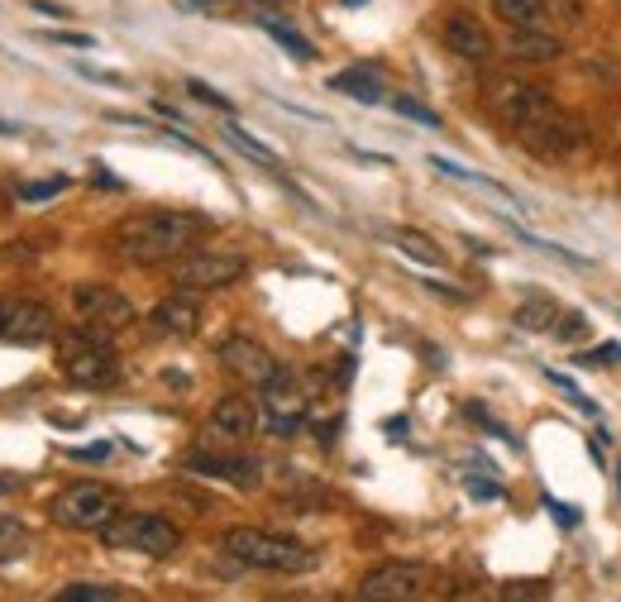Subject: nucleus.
Instances as JSON below:
<instances>
[{
  "instance_id": "nucleus-16",
  "label": "nucleus",
  "mask_w": 621,
  "mask_h": 602,
  "mask_svg": "<svg viewBox=\"0 0 621 602\" xmlns=\"http://www.w3.org/2000/svg\"><path fill=\"white\" fill-rule=\"evenodd\" d=\"M522 139L531 143L536 153H550V158H559V153H569L574 143H579V129H574L565 115H555V120H545V125H531V129H522Z\"/></svg>"
},
{
  "instance_id": "nucleus-9",
  "label": "nucleus",
  "mask_w": 621,
  "mask_h": 602,
  "mask_svg": "<svg viewBox=\"0 0 621 602\" xmlns=\"http://www.w3.org/2000/svg\"><path fill=\"white\" fill-rule=\"evenodd\" d=\"M221 364H225L229 378H239L244 387H268V383L282 373L278 358H272L264 344L249 340V335H229V340L221 344Z\"/></svg>"
},
{
  "instance_id": "nucleus-5",
  "label": "nucleus",
  "mask_w": 621,
  "mask_h": 602,
  "mask_svg": "<svg viewBox=\"0 0 621 602\" xmlns=\"http://www.w3.org/2000/svg\"><path fill=\"white\" fill-rule=\"evenodd\" d=\"M488 106L497 110V120H507L516 135L531 125H545V120H555L559 106L550 100V92L545 86H531V82H512V77H502L493 82V92H488Z\"/></svg>"
},
{
  "instance_id": "nucleus-15",
  "label": "nucleus",
  "mask_w": 621,
  "mask_h": 602,
  "mask_svg": "<svg viewBox=\"0 0 621 602\" xmlns=\"http://www.w3.org/2000/svg\"><path fill=\"white\" fill-rule=\"evenodd\" d=\"M57 335V321L43 301H10V321H6V340L14 344H43Z\"/></svg>"
},
{
  "instance_id": "nucleus-12",
  "label": "nucleus",
  "mask_w": 621,
  "mask_h": 602,
  "mask_svg": "<svg viewBox=\"0 0 621 602\" xmlns=\"http://www.w3.org/2000/svg\"><path fill=\"white\" fill-rule=\"evenodd\" d=\"M440 34H445V49L459 53L464 63H488V57H493V34H488L483 20H479V14H469V10H450V14H445Z\"/></svg>"
},
{
  "instance_id": "nucleus-37",
  "label": "nucleus",
  "mask_w": 621,
  "mask_h": 602,
  "mask_svg": "<svg viewBox=\"0 0 621 602\" xmlns=\"http://www.w3.org/2000/svg\"><path fill=\"white\" fill-rule=\"evenodd\" d=\"M110 444H82V450H72V459H106Z\"/></svg>"
},
{
  "instance_id": "nucleus-32",
  "label": "nucleus",
  "mask_w": 621,
  "mask_h": 602,
  "mask_svg": "<svg viewBox=\"0 0 621 602\" xmlns=\"http://www.w3.org/2000/svg\"><path fill=\"white\" fill-rule=\"evenodd\" d=\"M43 39H53V43H67V49H92V34H72V29H43Z\"/></svg>"
},
{
  "instance_id": "nucleus-22",
  "label": "nucleus",
  "mask_w": 621,
  "mask_h": 602,
  "mask_svg": "<svg viewBox=\"0 0 621 602\" xmlns=\"http://www.w3.org/2000/svg\"><path fill=\"white\" fill-rule=\"evenodd\" d=\"M393 239H397V249H401V254H411V258H416V264H426V268H440V264H445V254H440L426 235H416V229H397Z\"/></svg>"
},
{
  "instance_id": "nucleus-38",
  "label": "nucleus",
  "mask_w": 621,
  "mask_h": 602,
  "mask_svg": "<svg viewBox=\"0 0 621 602\" xmlns=\"http://www.w3.org/2000/svg\"><path fill=\"white\" fill-rule=\"evenodd\" d=\"M34 10H39V14H53V20H63V14H67L63 6H49V0H34Z\"/></svg>"
},
{
  "instance_id": "nucleus-28",
  "label": "nucleus",
  "mask_w": 621,
  "mask_h": 602,
  "mask_svg": "<svg viewBox=\"0 0 621 602\" xmlns=\"http://www.w3.org/2000/svg\"><path fill=\"white\" fill-rule=\"evenodd\" d=\"M393 110H397V115H407V120H421V125H430V129H440V115H436V110H426L421 100H411V96H397V100H393Z\"/></svg>"
},
{
  "instance_id": "nucleus-39",
  "label": "nucleus",
  "mask_w": 621,
  "mask_h": 602,
  "mask_svg": "<svg viewBox=\"0 0 621 602\" xmlns=\"http://www.w3.org/2000/svg\"><path fill=\"white\" fill-rule=\"evenodd\" d=\"M6 321H10V301H0V340H6Z\"/></svg>"
},
{
  "instance_id": "nucleus-31",
  "label": "nucleus",
  "mask_w": 621,
  "mask_h": 602,
  "mask_svg": "<svg viewBox=\"0 0 621 602\" xmlns=\"http://www.w3.org/2000/svg\"><path fill=\"white\" fill-rule=\"evenodd\" d=\"M583 330H588V321H583V315H559V321H555V330H550V335H559V340H565V344H574V340H579L583 335Z\"/></svg>"
},
{
  "instance_id": "nucleus-10",
  "label": "nucleus",
  "mask_w": 621,
  "mask_h": 602,
  "mask_svg": "<svg viewBox=\"0 0 621 602\" xmlns=\"http://www.w3.org/2000/svg\"><path fill=\"white\" fill-rule=\"evenodd\" d=\"M258 411H264V421H268V430H272L278 440L297 436V430L307 426V397L297 393L287 373H278V378L264 387V397H258Z\"/></svg>"
},
{
  "instance_id": "nucleus-19",
  "label": "nucleus",
  "mask_w": 621,
  "mask_h": 602,
  "mask_svg": "<svg viewBox=\"0 0 621 602\" xmlns=\"http://www.w3.org/2000/svg\"><path fill=\"white\" fill-rule=\"evenodd\" d=\"M493 14L512 29H540L545 20V0H493Z\"/></svg>"
},
{
  "instance_id": "nucleus-18",
  "label": "nucleus",
  "mask_w": 621,
  "mask_h": 602,
  "mask_svg": "<svg viewBox=\"0 0 621 602\" xmlns=\"http://www.w3.org/2000/svg\"><path fill=\"white\" fill-rule=\"evenodd\" d=\"M565 49H559V39L540 34V29H516L512 43H507V57H516V63H550V57H559Z\"/></svg>"
},
{
  "instance_id": "nucleus-14",
  "label": "nucleus",
  "mask_w": 621,
  "mask_h": 602,
  "mask_svg": "<svg viewBox=\"0 0 621 602\" xmlns=\"http://www.w3.org/2000/svg\"><path fill=\"white\" fill-rule=\"evenodd\" d=\"M149 325L158 330V335H178V340L196 335V325H201V301H196V292H172V297H163L149 311Z\"/></svg>"
},
{
  "instance_id": "nucleus-41",
  "label": "nucleus",
  "mask_w": 621,
  "mask_h": 602,
  "mask_svg": "<svg viewBox=\"0 0 621 602\" xmlns=\"http://www.w3.org/2000/svg\"><path fill=\"white\" fill-rule=\"evenodd\" d=\"M617 6H621V0H617Z\"/></svg>"
},
{
  "instance_id": "nucleus-21",
  "label": "nucleus",
  "mask_w": 621,
  "mask_h": 602,
  "mask_svg": "<svg viewBox=\"0 0 621 602\" xmlns=\"http://www.w3.org/2000/svg\"><path fill=\"white\" fill-rule=\"evenodd\" d=\"M555 321H559V307H555V301L531 297V301H522V307H516V325H522V330H555Z\"/></svg>"
},
{
  "instance_id": "nucleus-2",
  "label": "nucleus",
  "mask_w": 621,
  "mask_h": 602,
  "mask_svg": "<svg viewBox=\"0 0 621 602\" xmlns=\"http://www.w3.org/2000/svg\"><path fill=\"white\" fill-rule=\"evenodd\" d=\"M221 550L229 559L249 569H268V573H307L315 569V550L301 545L292 536H272V530H258V526H229L221 536Z\"/></svg>"
},
{
  "instance_id": "nucleus-33",
  "label": "nucleus",
  "mask_w": 621,
  "mask_h": 602,
  "mask_svg": "<svg viewBox=\"0 0 621 602\" xmlns=\"http://www.w3.org/2000/svg\"><path fill=\"white\" fill-rule=\"evenodd\" d=\"M545 507H550L555 522H565V526H579V507H569V502H555V497H545Z\"/></svg>"
},
{
  "instance_id": "nucleus-8",
  "label": "nucleus",
  "mask_w": 621,
  "mask_h": 602,
  "mask_svg": "<svg viewBox=\"0 0 621 602\" xmlns=\"http://www.w3.org/2000/svg\"><path fill=\"white\" fill-rule=\"evenodd\" d=\"M72 311H77V321L110 330V335L135 321V301L120 297L106 282H72Z\"/></svg>"
},
{
  "instance_id": "nucleus-20",
  "label": "nucleus",
  "mask_w": 621,
  "mask_h": 602,
  "mask_svg": "<svg viewBox=\"0 0 621 602\" xmlns=\"http://www.w3.org/2000/svg\"><path fill=\"white\" fill-rule=\"evenodd\" d=\"M258 24H264V29H268V34H272V39H278V43H282V49H287V53H292V57H297V63H311V57H315V49H311V39H301V34H297V29H292V24H282V20H272V14H258Z\"/></svg>"
},
{
  "instance_id": "nucleus-7",
  "label": "nucleus",
  "mask_w": 621,
  "mask_h": 602,
  "mask_svg": "<svg viewBox=\"0 0 621 602\" xmlns=\"http://www.w3.org/2000/svg\"><path fill=\"white\" fill-rule=\"evenodd\" d=\"M244 272H249V264H244L239 254H182L178 264H172V287L178 292H221V287L239 282Z\"/></svg>"
},
{
  "instance_id": "nucleus-29",
  "label": "nucleus",
  "mask_w": 621,
  "mask_h": 602,
  "mask_svg": "<svg viewBox=\"0 0 621 602\" xmlns=\"http://www.w3.org/2000/svg\"><path fill=\"white\" fill-rule=\"evenodd\" d=\"M57 192H67V178H49V182H24L20 186V201H49Z\"/></svg>"
},
{
  "instance_id": "nucleus-34",
  "label": "nucleus",
  "mask_w": 621,
  "mask_h": 602,
  "mask_svg": "<svg viewBox=\"0 0 621 602\" xmlns=\"http://www.w3.org/2000/svg\"><path fill=\"white\" fill-rule=\"evenodd\" d=\"M469 493H473V497H488V502H497V497H502V487H497L493 479H469Z\"/></svg>"
},
{
  "instance_id": "nucleus-25",
  "label": "nucleus",
  "mask_w": 621,
  "mask_h": 602,
  "mask_svg": "<svg viewBox=\"0 0 621 602\" xmlns=\"http://www.w3.org/2000/svg\"><path fill=\"white\" fill-rule=\"evenodd\" d=\"M430 168H436V172H445V178H459V182H469V186H488V192H497V196H512L507 192V186H502V182H493V178H479V172H469V168H459V163H450V158H430Z\"/></svg>"
},
{
  "instance_id": "nucleus-1",
  "label": "nucleus",
  "mask_w": 621,
  "mask_h": 602,
  "mask_svg": "<svg viewBox=\"0 0 621 602\" xmlns=\"http://www.w3.org/2000/svg\"><path fill=\"white\" fill-rule=\"evenodd\" d=\"M206 229L211 221L196 211H139L110 229V249L129 264H168V258L192 254V244Z\"/></svg>"
},
{
  "instance_id": "nucleus-13",
  "label": "nucleus",
  "mask_w": 621,
  "mask_h": 602,
  "mask_svg": "<svg viewBox=\"0 0 621 602\" xmlns=\"http://www.w3.org/2000/svg\"><path fill=\"white\" fill-rule=\"evenodd\" d=\"M186 473H196V479H221V483H235V487H258V459H239V454H186L182 459Z\"/></svg>"
},
{
  "instance_id": "nucleus-3",
  "label": "nucleus",
  "mask_w": 621,
  "mask_h": 602,
  "mask_svg": "<svg viewBox=\"0 0 621 602\" xmlns=\"http://www.w3.org/2000/svg\"><path fill=\"white\" fill-rule=\"evenodd\" d=\"M100 540H106L110 550H135V555H149V559H168V555H178L182 530L158 512H120L106 530H100Z\"/></svg>"
},
{
  "instance_id": "nucleus-11",
  "label": "nucleus",
  "mask_w": 621,
  "mask_h": 602,
  "mask_svg": "<svg viewBox=\"0 0 621 602\" xmlns=\"http://www.w3.org/2000/svg\"><path fill=\"white\" fill-rule=\"evenodd\" d=\"M258 416H264V411H258L254 397H221V401H215V411H211L206 436L215 444H244V440H254Z\"/></svg>"
},
{
  "instance_id": "nucleus-4",
  "label": "nucleus",
  "mask_w": 621,
  "mask_h": 602,
  "mask_svg": "<svg viewBox=\"0 0 621 602\" xmlns=\"http://www.w3.org/2000/svg\"><path fill=\"white\" fill-rule=\"evenodd\" d=\"M49 516L67 530H106L120 516V493L106 483H72L49 502Z\"/></svg>"
},
{
  "instance_id": "nucleus-27",
  "label": "nucleus",
  "mask_w": 621,
  "mask_h": 602,
  "mask_svg": "<svg viewBox=\"0 0 621 602\" xmlns=\"http://www.w3.org/2000/svg\"><path fill=\"white\" fill-rule=\"evenodd\" d=\"M579 364H583V368H612V364H621V344H617V340L598 344V350L579 354Z\"/></svg>"
},
{
  "instance_id": "nucleus-36",
  "label": "nucleus",
  "mask_w": 621,
  "mask_h": 602,
  "mask_svg": "<svg viewBox=\"0 0 621 602\" xmlns=\"http://www.w3.org/2000/svg\"><path fill=\"white\" fill-rule=\"evenodd\" d=\"M77 72H82V77H92V82H106V86H120V77H115V72H100V67H92V63H82Z\"/></svg>"
},
{
  "instance_id": "nucleus-23",
  "label": "nucleus",
  "mask_w": 621,
  "mask_h": 602,
  "mask_svg": "<svg viewBox=\"0 0 621 602\" xmlns=\"http://www.w3.org/2000/svg\"><path fill=\"white\" fill-rule=\"evenodd\" d=\"M115 598H125L115 583H67V588H57V602H115Z\"/></svg>"
},
{
  "instance_id": "nucleus-40",
  "label": "nucleus",
  "mask_w": 621,
  "mask_h": 602,
  "mask_svg": "<svg viewBox=\"0 0 621 602\" xmlns=\"http://www.w3.org/2000/svg\"><path fill=\"white\" fill-rule=\"evenodd\" d=\"M10 487H14V479H0V493H10Z\"/></svg>"
},
{
  "instance_id": "nucleus-35",
  "label": "nucleus",
  "mask_w": 621,
  "mask_h": 602,
  "mask_svg": "<svg viewBox=\"0 0 621 602\" xmlns=\"http://www.w3.org/2000/svg\"><path fill=\"white\" fill-rule=\"evenodd\" d=\"M502 598H545V588L540 583H512Z\"/></svg>"
},
{
  "instance_id": "nucleus-24",
  "label": "nucleus",
  "mask_w": 621,
  "mask_h": 602,
  "mask_svg": "<svg viewBox=\"0 0 621 602\" xmlns=\"http://www.w3.org/2000/svg\"><path fill=\"white\" fill-rule=\"evenodd\" d=\"M225 139H229V143H235V149H239V153H249V158H258V163H264V168H272V172H278V168H282V158H278V153H272V149H268V143H258V139H249V135H244V129H239V125H229V129H225Z\"/></svg>"
},
{
  "instance_id": "nucleus-26",
  "label": "nucleus",
  "mask_w": 621,
  "mask_h": 602,
  "mask_svg": "<svg viewBox=\"0 0 621 602\" xmlns=\"http://www.w3.org/2000/svg\"><path fill=\"white\" fill-rule=\"evenodd\" d=\"M24 545H29L24 526L10 522V516H0V565H6V559H14V555H24Z\"/></svg>"
},
{
  "instance_id": "nucleus-17",
  "label": "nucleus",
  "mask_w": 621,
  "mask_h": 602,
  "mask_svg": "<svg viewBox=\"0 0 621 602\" xmlns=\"http://www.w3.org/2000/svg\"><path fill=\"white\" fill-rule=\"evenodd\" d=\"M330 92H340L350 100H364V106H378L383 82H378V72H368V67H350V72H335V77H330Z\"/></svg>"
},
{
  "instance_id": "nucleus-6",
  "label": "nucleus",
  "mask_w": 621,
  "mask_h": 602,
  "mask_svg": "<svg viewBox=\"0 0 621 602\" xmlns=\"http://www.w3.org/2000/svg\"><path fill=\"white\" fill-rule=\"evenodd\" d=\"M436 588V573L426 565H407V559H393V565H378L358 579V598L364 602H416Z\"/></svg>"
},
{
  "instance_id": "nucleus-30",
  "label": "nucleus",
  "mask_w": 621,
  "mask_h": 602,
  "mask_svg": "<svg viewBox=\"0 0 621 602\" xmlns=\"http://www.w3.org/2000/svg\"><path fill=\"white\" fill-rule=\"evenodd\" d=\"M186 92H192L196 100H201V106H215V110H235V100H229V96H221V92H215V86H206V82H186Z\"/></svg>"
}]
</instances>
